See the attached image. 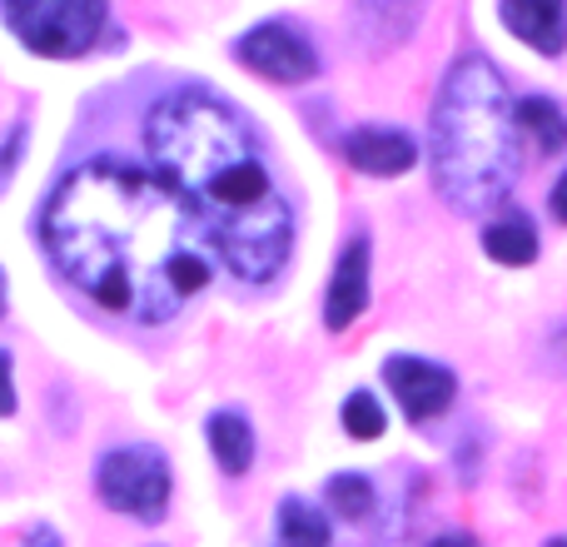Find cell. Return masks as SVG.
Wrapping results in <instances>:
<instances>
[{"mask_svg":"<svg viewBox=\"0 0 567 547\" xmlns=\"http://www.w3.org/2000/svg\"><path fill=\"white\" fill-rule=\"evenodd\" d=\"M55 269L110 313L165 323L209 283V239L165 179L90 159L40 219Z\"/></svg>","mask_w":567,"mask_h":547,"instance_id":"1","label":"cell"},{"mask_svg":"<svg viewBox=\"0 0 567 547\" xmlns=\"http://www.w3.org/2000/svg\"><path fill=\"white\" fill-rule=\"evenodd\" d=\"M145 145L165 185L199 219L209 249L239 279H275L293 245V215L259 159L245 120L215 95L179 90L150 110Z\"/></svg>","mask_w":567,"mask_h":547,"instance_id":"2","label":"cell"},{"mask_svg":"<svg viewBox=\"0 0 567 547\" xmlns=\"http://www.w3.org/2000/svg\"><path fill=\"white\" fill-rule=\"evenodd\" d=\"M433 185L463 215H488L518 179L523 135L503 75L483 55H463L433 100Z\"/></svg>","mask_w":567,"mask_h":547,"instance_id":"3","label":"cell"},{"mask_svg":"<svg viewBox=\"0 0 567 547\" xmlns=\"http://www.w3.org/2000/svg\"><path fill=\"white\" fill-rule=\"evenodd\" d=\"M6 25L20 35V45L50 60L85 55L105 30V0H0Z\"/></svg>","mask_w":567,"mask_h":547,"instance_id":"4","label":"cell"},{"mask_svg":"<svg viewBox=\"0 0 567 547\" xmlns=\"http://www.w3.org/2000/svg\"><path fill=\"white\" fill-rule=\"evenodd\" d=\"M100 503L115 513H130L140 523H159L169 508V463L159 448L135 443V448H115L100 458L95 468Z\"/></svg>","mask_w":567,"mask_h":547,"instance_id":"5","label":"cell"},{"mask_svg":"<svg viewBox=\"0 0 567 547\" xmlns=\"http://www.w3.org/2000/svg\"><path fill=\"white\" fill-rule=\"evenodd\" d=\"M235 55L245 60L255 75L275 80V85H303V80L319 75V55H313V45L293 25H284V20H265V25H255L235 45Z\"/></svg>","mask_w":567,"mask_h":547,"instance_id":"6","label":"cell"},{"mask_svg":"<svg viewBox=\"0 0 567 547\" xmlns=\"http://www.w3.org/2000/svg\"><path fill=\"white\" fill-rule=\"evenodd\" d=\"M383 379H389L393 399L403 403V413H409L413 423L439 419V413L453 403V393H458V379H453L443 363L413 359V353H393V359L383 363Z\"/></svg>","mask_w":567,"mask_h":547,"instance_id":"7","label":"cell"},{"mask_svg":"<svg viewBox=\"0 0 567 547\" xmlns=\"http://www.w3.org/2000/svg\"><path fill=\"white\" fill-rule=\"evenodd\" d=\"M343 159L363 175H379V179H393L403 169H413L419 159V145H413L409 130H393V125H363V130H349L343 135Z\"/></svg>","mask_w":567,"mask_h":547,"instance_id":"8","label":"cell"},{"mask_svg":"<svg viewBox=\"0 0 567 547\" xmlns=\"http://www.w3.org/2000/svg\"><path fill=\"white\" fill-rule=\"evenodd\" d=\"M419 20H423V0H353V35L373 55L399 50L419 30Z\"/></svg>","mask_w":567,"mask_h":547,"instance_id":"9","label":"cell"},{"mask_svg":"<svg viewBox=\"0 0 567 547\" xmlns=\"http://www.w3.org/2000/svg\"><path fill=\"white\" fill-rule=\"evenodd\" d=\"M498 16L538 55H563L567 50V0H503Z\"/></svg>","mask_w":567,"mask_h":547,"instance_id":"10","label":"cell"},{"mask_svg":"<svg viewBox=\"0 0 567 547\" xmlns=\"http://www.w3.org/2000/svg\"><path fill=\"white\" fill-rule=\"evenodd\" d=\"M363 303H369V239H353L339 255V265H333L329 299H323V323H329L333 333L349 329L363 313Z\"/></svg>","mask_w":567,"mask_h":547,"instance_id":"11","label":"cell"},{"mask_svg":"<svg viewBox=\"0 0 567 547\" xmlns=\"http://www.w3.org/2000/svg\"><path fill=\"white\" fill-rule=\"evenodd\" d=\"M205 433H209V453H215V463L229 478L249 473V463H255V429L245 423V413H235V409L215 413Z\"/></svg>","mask_w":567,"mask_h":547,"instance_id":"12","label":"cell"},{"mask_svg":"<svg viewBox=\"0 0 567 547\" xmlns=\"http://www.w3.org/2000/svg\"><path fill=\"white\" fill-rule=\"evenodd\" d=\"M513 115H518V135L528 140L538 155H558L567 145V115L548 95H528L523 105H513Z\"/></svg>","mask_w":567,"mask_h":547,"instance_id":"13","label":"cell"},{"mask_svg":"<svg viewBox=\"0 0 567 547\" xmlns=\"http://www.w3.org/2000/svg\"><path fill=\"white\" fill-rule=\"evenodd\" d=\"M483 249H488L498 265H533V259H538V229L523 215H503L483 229Z\"/></svg>","mask_w":567,"mask_h":547,"instance_id":"14","label":"cell"},{"mask_svg":"<svg viewBox=\"0 0 567 547\" xmlns=\"http://www.w3.org/2000/svg\"><path fill=\"white\" fill-rule=\"evenodd\" d=\"M275 547H329V518L303 498H284L279 503V528Z\"/></svg>","mask_w":567,"mask_h":547,"instance_id":"15","label":"cell"},{"mask_svg":"<svg viewBox=\"0 0 567 547\" xmlns=\"http://www.w3.org/2000/svg\"><path fill=\"white\" fill-rule=\"evenodd\" d=\"M323 493H329V508L349 523H363L373 513V483L363 473H333Z\"/></svg>","mask_w":567,"mask_h":547,"instance_id":"16","label":"cell"},{"mask_svg":"<svg viewBox=\"0 0 567 547\" xmlns=\"http://www.w3.org/2000/svg\"><path fill=\"white\" fill-rule=\"evenodd\" d=\"M343 429H349V438H359V443L379 438L383 433V403L363 389L349 393V399H343Z\"/></svg>","mask_w":567,"mask_h":547,"instance_id":"17","label":"cell"},{"mask_svg":"<svg viewBox=\"0 0 567 547\" xmlns=\"http://www.w3.org/2000/svg\"><path fill=\"white\" fill-rule=\"evenodd\" d=\"M20 149H25V125H10L6 135H0V189H6L10 175H16Z\"/></svg>","mask_w":567,"mask_h":547,"instance_id":"18","label":"cell"},{"mask_svg":"<svg viewBox=\"0 0 567 547\" xmlns=\"http://www.w3.org/2000/svg\"><path fill=\"white\" fill-rule=\"evenodd\" d=\"M16 413V383H10V359L0 353V419Z\"/></svg>","mask_w":567,"mask_h":547,"instance_id":"19","label":"cell"},{"mask_svg":"<svg viewBox=\"0 0 567 547\" xmlns=\"http://www.w3.org/2000/svg\"><path fill=\"white\" fill-rule=\"evenodd\" d=\"M548 205H553V215H558L563 225H567V175L558 179V185H553V199H548Z\"/></svg>","mask_w":567,"mask_h":547,"instance_id":"20","label":"cell"},{"mask_svg":"<svg viewBox=\"0 0 567 547\" xmlns=\"http://www.w3.org/2000/svg\"><path fill=\"white\" fill-rule=\"evenodd\" d=\"M429 547H478V543H473L468 533H443V538H433Z\"/></svg>","mask_w":567,"mask_h":547,"instance_id":"21","label":"cell"},{"mask_svg":"<svg viewBox=\"0 0 567 547\" xmlns=\"http://www.w3.org/2000/svg\"><path fill=\"white\" fill-rule=\"evenodd\" d=\"M25 547H60V538H55L50 528H35V533H30V543H25Z\"/></svg>","mask_w":567,"mask_h":547,"instance_id":"22","label":"cell"},{"mask_svg":"<svg viewBox=\"0 0 567 547\" xmlns=\"http://www.w3.org/2000/svg\"><path fill=\"white\" fill-rule=\"evenodd\" d=\"M0 313H6V274H0Z\"/></svg>","mask_w":567,"mask_h":547,"instance_id":"23","label":"cell"},{"mask_svg":"<svg viewBox=\"0 0 567 547\" xmlns=\"http://www.w3.org/2000/svg\"><path fill=\"white\" fill-rule=\"evenodd\" d=\"M548 547H567V533H563V538H553V543H548Z\"/></svg>","mask_w":567,"mask_h":547,"instance_id":"24","label":"cell"}]
</instances>
